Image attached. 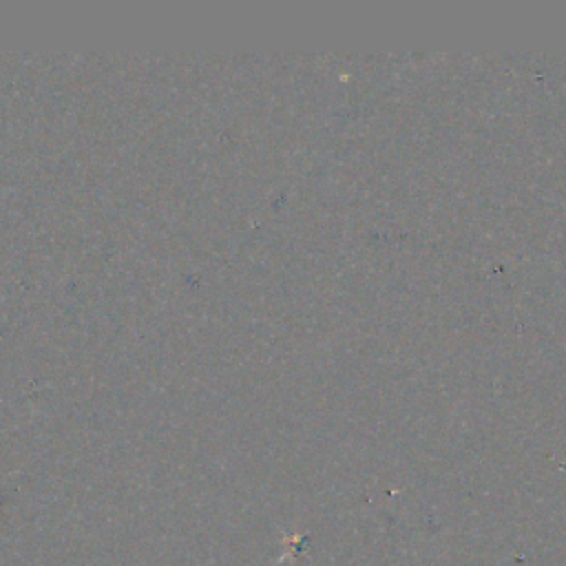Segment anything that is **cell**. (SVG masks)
I'll list each match as a JSON object with an SVG mask.
<instances>
[{
	"label": "cell",
	"instance_id": "1",
	"mask_svg": "<svg viewBox=\"0 0 566 566\" xmlns=\"http://www.w3.org/2000/svg\"><path fill=\"white\" fill-rule=\"evenodd\" d=\"M0 504H2V493H0Z\"/></svg>",
	"mask_w": 566,
	"mask_h": 566
}]
</instances>
